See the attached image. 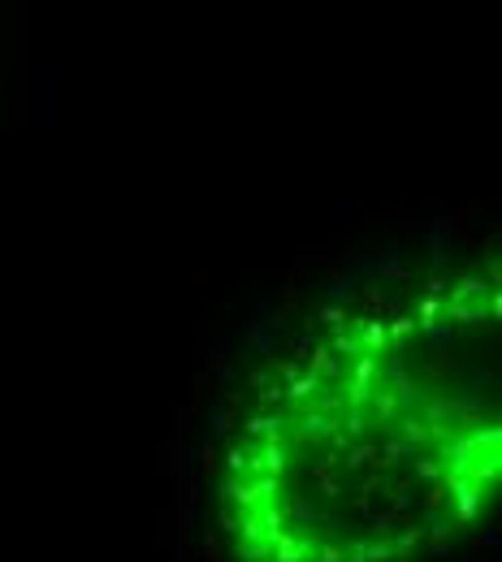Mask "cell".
Instances as JSON below:
<instances>
[{"label": "cell", "instance_id": "obj_1", "mask_svg": "<svg viewBox=\"0 0 502 562\" xmlns=\"http://www.w3.org/2000/svg\"><path fill=\"white\" fill-rule=\"evenodd\" d=\"M407 320H355L238 429L216 528L238 562H425L498 498V424L416 372Z\"/></svg>", "mask_w": 502, "mask_h": 562}]
</instances>
